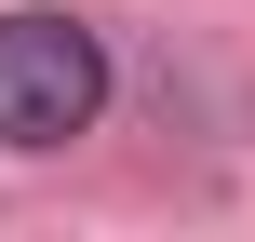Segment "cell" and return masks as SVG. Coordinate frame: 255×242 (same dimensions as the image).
Masks as SVG:
<instances>
[{"mask_svg": "<svg viewBox=\"0 0 255 242\" xmlns=\"http://www.w3.org/2000/svg\"><path fill=\"white\" fill-rule=\"evenodd\" d=\"M108 108V40L81 13H0V148H67Z\"/></svg>", "mask_w": 255, "mask_h": 242, "instance_id": "obj_1", "label": "cell"}]
</instances>
